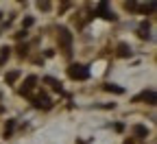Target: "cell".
Listing matches in <instances>:
<instances>
[{
	"label": "cell",
	"mask_w": 157,
	"mask_h": 144,
	"mask_svg": "<svg viewBox=\"0 0 157 144\" xmlns=\"http://www.w3.org/2000/svg\"><path fill=\"white\" fill-rule=\"evenodd\" d=\"M68 74H70V79H78V81H83V79L90 76V72H87L85 66H70Z\"/></svg>",
	"instance_id": "cell-1"
},
{
	"label": "cell",
	"mask_w": 157,
	"mask_h": 144,
	"mask_svg": "<svg viewBox=\"0 0 157 144\" xmlns=\"http://www.w3.org/2000/svg\"><path fill=\"white\" fill-rule=\"evenodd\" d=\"M33 105L39 107V109H42V107H44V109H50V107H52V103H50L48 96H37V98H33Z\"/></svg>",
	"instance_id": "cell-2"
},
{
	"label": "cell",
	"mask_w": 157,
	"mask_h": 144,
	"mask_svg": "<svg viewBox=\"0 0 157 144\" xmlns=\"http://www.w3.org/2000/svg\"><path fill=\"white\" fill-rule=\"evenodd\" d=\"M59 42H61V46H63V48H68V46H70L72 35H70V31H68V29H59Z\"/></svg>",
	"instance_id": "cell-3"
},
{
	"label": "cell",
	"mask_w": 157,
	"mask_h": 144,
	"mask_svg": "<svg viewBox=\"0 0 157 144\" xmlns=\"http://www.w3.org/2000/svg\"><path fill=\"white\" fill-rule=\"evenodd\" d=\"M98 15L105 18V20H116V15L107 9V2H101V5H98Z\"/></svg>",
	"instance_id": "cell-4"
},
{
	"label": "cell",
	"mask_w": 157,
	"mask_h": 144,
	"mask_svg": "<svg viewBox=\"0 0 157 144\" xmlns=\"http://www.w3.org/2000/svg\"><path fill=\"white\" fill-rule=\"evenodd\" d=\"M35 83H37V79H35V76H29V79H26V85L22 88V94H29V92L35 88Z\"/></svg>",
	"instance_id": "cell-5"
},
{
	"label": "cell",
	"mask_w": 157,
	"mask_h": 144,
	"mask_svg": "<svg viewBox=\"0 0 157 144\" xmlns=\"http://www.w3.org/2000/svg\"><path fill=\"white\" fill-rule=\"evenodd\" d=\"M46 83L52 88V90H57V92H61V83H59L57 79H52V76H46Z\"/></svg>",
	"instance_id": "cell-6"
},
{
	"label": "cell",
	"mask_w": 157,
	"mask_h": 144,
	"mask_svg": "<svg viewBox=\"0 0 157 144\" xmlns=\"http://www.w3.org/2000/svg\"><path fill=\"white\" fill-rule=\"evenodd\" d=\"M140 98H144V100H148V105H155V92L153 90H148V92H144Z\"/></svg>",
	"instance_id": "cell-7"
},
{
	"label": "cell",
	"mask_w": 157,
	"mask_h": 144,
	"mask_svg": "<svg viewBox=\"0 0 157 144\" xmlns=\"http://www.w3.org/2000/svg\"><path fill=\"white\" fill-rule=\"evenodd\" d=\"M118 55H120V57H127V55H131V48H129L127 44H120V46H118Z\"/></svg>",
	"instance_id": "cell-8"
},
{
	"label": "cell",
	"mask_w": 157,
	"mask_h": 144,
	"mask_svg": "<svg viewBox=\"0 0 157 144\" xmlns=\"http://www.w3.org/2000/svg\"><path fill=\"white\" fill-rule=\"evenodd\" d=\"M105 90H107V92H116V94H122V88H118V85H113V83H107Z\"/></svg>",
	"instance_id": "cell-9"
},
{
	"label": "cell",
	"mask_w": 157,
	"mask_h": 144,
	"mask_svg": "<svg viewBox=\"0 0 157 144\" xmlns=\"http://www.w3.org/2000/svg\"><path fill=\"white\" fill-rule=\"evenodd\" d=\"M133 131H135V135H140V138H144V135L148 133V131H146V127H142V125H137Z\"/></svg>",
	"instance_id": "cell-10"
},
{
	"label": "cell",
	"mask_w": 157,
	"mask_h": 144,
	"mask_svg": "<svg viewBox=\"0 0 157 144\" xmlns=\"http://www.w3.org/2000/svg\"><path fill=\"white\" fill-rule=\"evenodd\" d=\"M17 76H20V72H9V74H7V83H13Z\"/></svg>",
	"instance_id": "cell-11"
},
{
	"label": "cell",
	"mask_w": 157,
	"mask_h": 144,
	"mask_svg": "<svg viewBox=\"0 0 157 144\" xmlns=\"http://www.w3.org/2000/svg\"><path fill=\"white\" fill-rule=\"evenodd\" d=\"M140 37H148V24H142L140 26Z\"/></svg>",
	"instance_id": "cell-12"
},
{
	"label": "cell",
	"mask_w": 157,
	"mask_h": 144,
	"mask_svg": "<svg viewBox=\"0 0 157 144\" xmlns=\"http://www.w3.org/2000/svg\"><path fill=\"white\" fill-rule=\"evenodd\" d=\"M13 127H15V122H13V120H9V122H7V127H5V133L9 135V133L13 131Z\"/></svg>",
	"instance_id": "cell-13"
},
{
	"label": "cell",
	"mask_w": 157,
	"mask_h": 144,
	"mask_svg": "<svg viewBox=\"0 0 157 144\" xmlns=\"http://www.w3.org/2000/svg\"><path fill=\"white\" fill-rule=\"evenodd\" d=\"M39 9H44V11H48V9H50V5H48V2H39Z\"/></svg>",
	"instance_id": "cell-14"
},
{
	"label": "cell",
	"mask_w": 157,
	"mask_h": 144,
	"mask_svg": "<svg viewBox=\"0 0 157 144\" xmlns=\"http://www.w3.org/2000/svg\"><path fill=\"white\" fill-rule=\"evenodd\" d=\"M0 18H2V13H0Z\"/></svg>",
	"instance_id": "cell-15"
}]
</instances>
